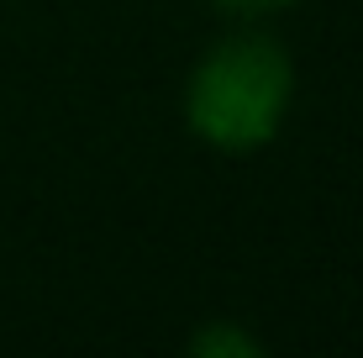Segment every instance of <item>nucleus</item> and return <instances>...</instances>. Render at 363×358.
I'll list each match as a JSON object with an SVG mask.
<instances>
[{
  "instance_id": "nucleus-1",
  "label": "nucleus",
  "mask_w": 363,
  "mask_h": 358,
  "mask_svg": "<svg viewBox=\"0 0 363 358\" xmlns=\"http://www.w3.org/2000/svg\"><path fill=\"white\" fill-rule=\"evenodd\" d=\"M295 106V58L274 32L242 21L195 58L184 79V127L221 158H247L284 132Z\"/></svg>"
},
{
  "instance_id": "nucleus-2",
  "label": "nucleus",
  "mask_w": 363,
  "mask_h": 358,
  "mask_svg": "<svg viewBox=\"0 0 363 358\" xmlns=\"http://www.w3.org/2000/svg\"><path fill=\"white\" fill-rule=\"evenodd\" d=\"M190 353L195 358H258L264 342H258L253 332L232 327V322H211V327H200L190 337Z\"/></svg>"
},
{
  "instance_id": "nucleus-3",
  "label": "nucleus",
  "mask_w": 363,
  "mask_h": 358,
  "mask_svg": "<svg viewBox=\"0 0 363 358\" xmlns=\"http://www.w3.org/2000/svg\"><path fill=\"white\" fill-rule=\"evenodd\" d=\"M211 6H216L221 16H232V21H269V16H279V11H290L295 0H211Z\"/></svg>"
}]
</instances>
